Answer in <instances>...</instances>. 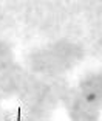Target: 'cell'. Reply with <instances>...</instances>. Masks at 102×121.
Instances as JSON below:
<instances>
[{
  "instance_id": "cell-1",
  "label": "cell",
  "mask_w": 102,
  "mask_h": 121,
  "mask_svg": "<svg viewBox=\"0 0 102 121\" xmlns=\"http://www.w3.org/2000/svg\"><path fill=\"white\" fill-rule=\"evenodd\" d=\"M14 121H23V120H20V113H19V120H14Z\"/></svg>"
}]
</instances>
